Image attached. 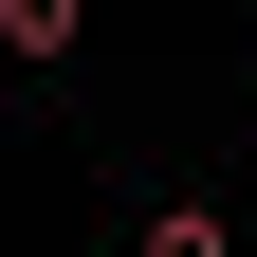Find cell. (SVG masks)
Segmentation results:
<instances>
[{
	"mask_svg": "<svg viewBox=\"0 0 257 257\" xmlns=\"http://www.w3.org/2000/svg\"><path fill=\"white\" fill-rule=\"evenodd\" d=\"M147 257H239V220H220V202H166V220H147Z\"/></svg>",
	"mask_w": 257,
	"mask_h": 257,
	"instance_id": "obj_1",
	"label": "cell"
}]
</instances>
